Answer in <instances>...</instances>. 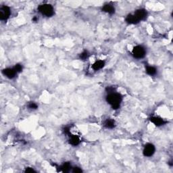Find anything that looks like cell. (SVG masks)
<instances>
[{
	"label": "cell",
	"mask_w": 173,
	"mask_h": 173,
	"mask_svg": "<svg viewBox=\"0 0 173 173\" xmlns=\"http://www.w3.org/2000/svg\"><path fill=\"white\" fill-rule=\"evenodd\" d=\"M102 10L104 12L107 13V14H110V15H112L114 14L115 13V8L114 6H113L111 4H106L104 6H103V7L102 8Z\"/></svg>",
	"instance_id": "7c38bea8"
},
{
	"label": "cell",
	"mask_w": 173,
	"mask_h": 173,
	"mask_svg": "<svg viewBox=\"0 0 173 173\" xmlns=\"http://www.w3.org/2000/svg\"><path fill=\"white\" fill-rule=\"evenodd\" d=\"M37 10L42 16L48 18L52 17L55 14L54 7L49 4H43L39 5L37 8Z\"/></svg>",
	"instance_id": "7a4b0ae2"
},
{
	"label": "cell",
	"mask_w": 173,
	"mask_h": 173,
	"mask_svg": "<svg viewBox=\"0 0 173 173\" xmlns=\"http://www.w3.org/2000/svg\"><path fill=\"white\" fill-rule=\"evenodd\" d=\"M12 14L11 9L8 6H2L0 7V20L2 21H7Z\"/></svg>",
	"instance_id": "277c9868"
},
{
	"label": "cell",
	"mask_w": 173,
	"mask_h": 173,
	"mask_svg": "<svg viewBox=\"0 0 173 173\" xmlns=\"http://www.w3.org/2000/svg\"><path fill=\"white\" fill-rule=\"evenodd\" d=\"M38 20H39V18L37 17H36V16H35V17L32 19V21L33 22H37Z\"/></svg>",
	"instance_id": "44dd1931"
},
{
	"label": "cell",
	"mask_w": 173,
	"mask_h": 173,
	"mask_svg": "<svg viewBox=\"0 0 173 173\" xmlns=\"http://www.w3.org/2000/svg\"><path fill=\"white\" fill-rule=\"evenodd\" d=\"M68 142L72 146H78L81 144V140L79 135L71 134V135L68 136Z\"/></svg>",
	"instance_id": "9c48e42d"
},
{
	"label": "cell",
	"mask_w": 173,
	"mask_h": 173,
	"mask_svg": "<svg viewBox=\"0 0 173 173\" xmlns=\"http://www.w3.org/2000/svg\"><path fill=\"white\" fill-rule=\"evenodd\" d=\"M125 21L129 25H137L139 21L133 14H129L125 18Z\"/></svg>",
	"instance_id": "4fadbf2b"
},
{
	"label": "cell",
	"mask_w": 173,
	"mask_h": 173,
	"mask_svg": "<svg viewBox=\"0 0 173 173\" xmlns=\"http://www.w3.org/2000/svg\"><path fill=\"white\" fill-rule=\"evenodd\" d=\"M123 100L122 95L118 93L116 91L107 93V95L106 96V101L111 106V108L116 110L120 108Z\"/></svg>",
	"instance_id": "6da1fadb"
},
{
	"label": "cell",
	"mask_w": 173,
	"mask_h": 173,
	"mask_svg": "<svg viewBox=\"0 0 173 173\" xmlns=\"http://www.w3.org/2000/svg\"><path fill=\"white\" fill-rule=\"evenodd\" d=\"M25 172H27V173H33V172H36V171L34 168L28 167V168H26Z\"/></svg>",
	"instance_id": "ffe728a7"
},
{
	"label": "cell",
	"mask_w": 173,
	"mask_h": 173,
	"mask_svg": "<svg viewBox=\"0 0 173 173\" xmlns=\"http://www.w3.org/2000/svg\"><path fill=\"white\" fill-rule=\"evenodd\" d=\"M145 72L147 74L151 76H154L157 75L158 70L155 66H145Z\"/></svg>",
	"instance_id": "9a60e30c"
},
{
	"label": "cell",
	"mask_w": 173,
	"mask_h": 173,
	"mask_svg": "<svg viewBox=\"0 0 173 173\" xmlns=\"http://www.w3.org/2000/svg\"><path fill=\"white\" fill-rule=\"evenodd\" d=\"M14 69L16 70V71L18 72V74L20 72H21L23 71V65L21 64H16L14 66Z\"/></svg>",
	"instance_id": "ac0fdd59"
},
{
	"label": "cell",
	"mask_w": 173,
	"mask_h": 173,
	"mask_svg": "<svg viewBox=\"0 0 173 173\" xmlns=\"http://www.w3.org/2000/svg\"><path fill=\"white\" fill-rule=\"evenodd\" d=\"M155 152H156V147L153 144L148 143V144H146L144 145V149H143V155H144L145 157L147 158L152 157V156L155 154Z\"/></svg>",
	"instance_id": "5b68a950"
},
{
	"label": "cell",
	"mask_w": 173,
	"mask_h": 173,
	"mask_svg": "<svg viewBox=\"0 0 173 173\" xmlns=\"http://www.w3.org/2000/svg\"><path fill=\"white\" fill-rule=\"evenodd\" d=\"M2 74L4 75V76L9 79H14L16 75H17L18 72L16 71L14 68H6L2 70Z\"/></svg>",
	"instance_id": "ba28073f"
},
{
	"label": "cell",
	"mask_w": 173,
	"mask_h": 173,
	"mask_svg": "<svg viewBox=\"0 0 173 173\" xmlns=\"http://www.w3.org/2000/svg\"><path fill=\"white\" fill-rule=\"evenodd\" d=\"M149 121H150L152 124H154L156 126L160 127V126H164L167 124L168 121L165 119L162 118L159 116H152L149 118Z\"/></svg>",
	"instance_id": "8992f818"
},
{
	"label": "cell",
	"mask_w": 173,
	"mask_h": 173,
	"mask_svg": "<svg viewBox=\"0 0 173 173\" xmlns=\"http://www.w3.org/2000/svg\"><path fill=\"white\" fill-rule=\"evenodd\" d=\"M146 49L143 45H136L133 48L131 52V55L135 59L140 60L142 58H144L146 56Z\"/></svg>",
	"instance_id": "3957f363"
},
{
	"label": "cell",
	"mask_w": 173,
	"mask_h": 173,
	"mask_svg": "<svg viewBox=\"0 0 173 173\" xmlns=\"http://www.w3.org/2000/svg\"><path fill=\"white\" fill-rule=\"evenodd\" d=\"M106 65V62L103 60H96L94 64L91 65V68L94 70V71H98L99 70H102L104 67Z\"/></svg>",
	"instance_id": "30bf717a"
},
{
	"label": "cell",
	"mask_w": 173,
	"mask_h": 173,
	"mask_svg": "<svg viewBox=\"0 0 173 173\" xmlns=\"http://www.w3.org/2000/svg\"><path fill=\"white\" fill-rule=\"evenodd\" d=\"M133 14L135 16V17L137 18L138 21L140 22L141 21H144L148 16V12L144 8H139L136 10Z\"/></svg>",
	"instance_id": "52a82bcc"
},
{
	"label": "cell",
	"mask_w": 173,
	"mask_h": 173,
	"mask_svg": "<svg viewBox=\"0 0 173 173\" xmlns=\"http://www.w3.org/2000/svg\"><path fill=\"white\" fill-rule=\"evenodd\" d=\"M103 126L106 129H113L116 127V122L112 118H106L103 122Z\"/></svg>",
	"instance_id": "8fae6325"
},
{
	"label": "cell",
	"mask_w": 173,
	"mask_h": 173,
	"mask_svg": "<svg viewBox=\"0 0 173 173\" xmlns=\"http://www.w3.org/2000/svg\"><path fill=\"white\" fill-rule=\"evenodd\" d=\"M72 172H74V173H81L83 172V170L79 168V167H72Z\"/></svg>",
	"instance_id": "d6986e66"
},
{
	"label": "cell",
	"mask_w": 173,
	"mask_h": 173,
	"mask_svg": "<svg viewBox=\"0 0 173 173\" xmlns=\"http://www.w3.org/2000/svg\"><path fill=\"white\" fill-rule=\"evenodd\" d=\"M26 107H27V108L30 110L33 111V110H37L39 106L37 103L34 102H30L28 103L27 105H26Z\"/></svg>",
	"instance_id": "e0dca14e"
},
{
	"label": "cell",
	"mask_w": 173,
	"mask_h": 173,
	"mask_svg": "<svg viewBox=\"0 0 173 173\" xmlns=\"http://www.w3.org/2000/svg\"><path fill=\"white\" fill-rule=\"evenodd\" d=\"M72 165L70 162H64V164L61 165L59 167V170L58 171L62 172H68L70 171H72Z\"/></svg>",
	"instance_id": "5bb4252c"
},
{
	"label": "cell",
	"mask_w": 173,
	"mask_h": 173,
	"mask_svg": "<svg viewBox=\"0 0 173 173\" xmlns=\"http://www.w3.org/2000/svg\"><path fill=\"white\" fill-rule=\"evenodd\" d=\"M89 56H90V54H89V52L87 50H84L79 54V58L80 60H81L85 61V60H87L89 58Z\"/></svg>",
	"instance_id": "2e32d148"
}]
</instances>
